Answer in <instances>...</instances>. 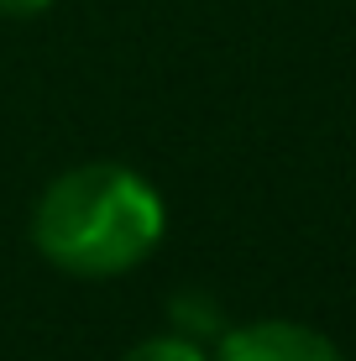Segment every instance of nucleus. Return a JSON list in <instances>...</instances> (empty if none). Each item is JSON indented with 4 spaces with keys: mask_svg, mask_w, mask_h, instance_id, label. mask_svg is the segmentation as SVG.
<instances>
[{
    "mask_svg": "<svg viewBox=\"0 0 356 361\" xmlns=\"http://www.w3.org/2000/svg\"><path fill=\"white\" fill-rule=\"evenodd\" d=\"M121 361H210V356H204V345H194L189 335H147V341H137Z\"/></svg>",
    "mask_w": 356,
    "mask_h": 361,
    "instance_id": "7ed1b4c3",
    "label": "nucleus"
},
{
    "mask_svg": "<svg viewBox=\"0 0 356 361\" xmlns=\"http://www.w3.org/2000/svg\"><path fill=\"white\" fill-rule=\"evenodd\" d=\"M47 6H53V0H0V16H11V21H32V16H42Z\"/></svg>",
    "mask_w": 356,
    "mask_h": 361,
    "instance_id": "20e7f679",
    "label": "nucleus"
},
{
    "mask_svg": "<svg viewBox=\"0 0 356 361\" xmlns=\"http://www.w3.org/2000/svg\"><path fill=\"white\" fill-rule=\"evenodd\" d=\"M215 361H346L325 330L299 319H252L220 341Z\"/></svg>",
    "mask_w": 356,
    "mask_h": 361,
    "instance_id": "f03ea898",
    "label": "nucleus"
},
{
    "mask_svg": "<svg viewBox=\"0 0 356 361\" xmlns=\"http://www.w3.org/2000/svg\"><path fill=\"white\" fill-rule=\"evenodd\" d=\"M163 199L126 163L58 173L32 209V246L68 278H121L163 241Z\"/></svg>",
    "mask_w": 356,
    "mask_h": 361,
    "instance_id": "f257e3e1",
    "label": "nucleus"
}]
</instances>
